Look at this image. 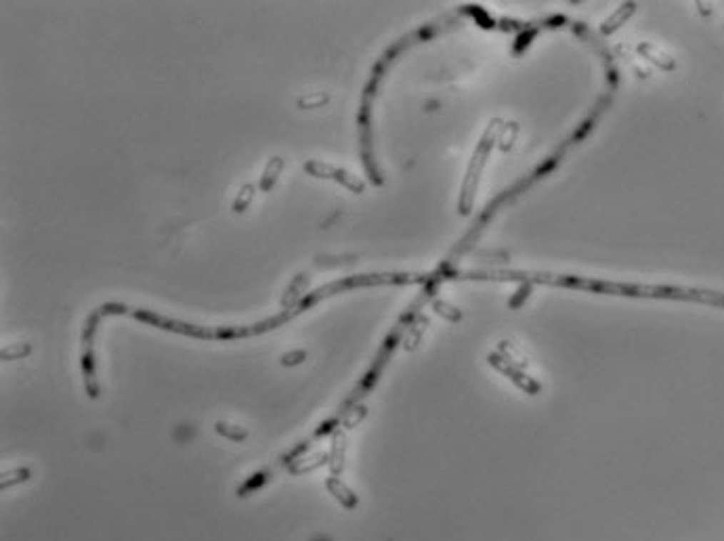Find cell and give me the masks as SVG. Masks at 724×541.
I'll return each instance as SVG.
<instances>
[{
	"label": "cell",
	"mask_w": 724,
	"mask_h": 541,
	"mask_svg": "<svg viewBox=\"0 0 724 541\" xmlns=\"http://www.w3.org/2000/svg\"><path fill=\"white\" fill-rule=\"evenodd\" d=\"M636 53H638L643 59L651 61V64L657 66L659 69H663V71H674L676 66H678L676 59H674L672 55H668L665 51H661L659 46L651 44V42H640V44L636 46Z\"/></svg>",
	"instance_id": "5b68a950"
},
{
	"label": "cell",
	"mask_w": 724,
	"mask_h": 541,
	"mask_svg": "<svg viewBox=\"0 0 724 541\" xmlns=\"http://www.w3.org/2000/svg\"><path fill=\"white\" fill-rule=\"evenodd\" d=\"M214 430H216L218 435H223V437H227V439L231 440H243L248 437V433H246L241 426H238V424H227V422H216Z\"/></svg>",
	"instance_id": "4fadbf2b"
},
{
	"label": "cell",
	"mask_w": 724,
	"mask_h": 541,
	"mask_svg": "<svg viewBox=\"0 0 724 541\" xmlns=\"http://www.w3.org/2000/svg\"><path fill=\"white\" fill-rule=\"evenodd\" d=\"M697 9H699V13H703V15H710V13H712V9H708V4H703V2H697Z\"/></svg>",
	"instance_id": "ac0fdd59"
},
{
	"label": "cell",
	"mask_w": 724,
	"mask_h": 541,
	"mask_svg": "<svg viewBox=\"0 0 724 541\" xmlns=\"http://www.w3.org/2000/svg\"><path fill=\"white\" fill-rule=\"evenodd\" d=\"M489 363H491L496 370H500L506 378H511L518 388H523L525 393H529V395H538V393H540V384L533 382L531 378H527V375L523 373V370H518L517 365L511 363L506 357H502V355H489Z\"/></svg>",
	"instance_id": "3957f363"
},
{
	"label": "cell",
	"mask_w": 724,
	"mask_h": 541,
	"mask_svg": "<svg viewBox=\"0 0 724 541\" xmlns=\"http://www.w3.org/2000/svg\"><path fill=\"white\" fill-rule=\"evenodd\" d=\"M433 308H435L437 315H441V317L448 319V321H460V317H462L460 308L451 306L449 303H446V300H435V303H433Z\"/></svg>",
	"instance_id": "5bb4252c"
},
{
	"label": "cell",
	"mask_w": 724,
	"mask_h": 541,
	"mask_svg": "<svg viewBox=\"0 0 724 541\" xmlns=\"http://www.w3.org/2000/svg\"><path fill=\"white\" fill-rule=\"evenodd\" d=\"M345 449H346L345 435H343V430H336L334 437H332V451H330V455H328V457H330L328 464H330V468H332L334 476L341 472L343 466H345Z\"/></svg>",
	"instance_id": "ba28073f"
},
{
	"label": "cell",
	"mask_w": 724,
	"mask_h": 541,
	"mask_svg": "<svg viewBox=\"0 0 724 541\" xmlns=\"http://www.w3.org/2000/svg\"><path fill=\"white\" fill-rule=\"evenodd\" d=\"M330 101V95L328 93H321V91H313V93H307L303 97H298L296 105L301 109H315V107H321L326 103Z\"/></svg>",
	"instance_id": "7c38bea8"
},
{
	"label": "cell",
	"mask_w": 724,
	"mask_h": 541,
	"mask_svg": "<svg viewBox=\"0 0 724 541\" xmlns=\"http://www.w3.org/2000/svg\"><path fill=\"white\" fill-rule=\"evenodd\" d=\"M426 325H428V319H426V317H420L416 323H412V325L408 328V332H406V336H403V346H406L408 350H414L416 346H418V342L422 340V334H424Z\"/></svg>",
	"instance_id": "30bf717a"
},
{
	"label": "cell",
	"mask_w": 724,
	"mask_h": 541,
	"mask_svg": "<svg viewBox=\"0 0 724 541\" xmlns=\"http://www.w3.org/2000/svg\"><path fill=\"white\" fill-rule=\"evenodd\" d=\"M309 281H311L309 273H298V275H294V279L288 283V288H286V292H283V296H281V306H283L286 310H288V308H294V306H298L303 303V296L307 294Z\"/></svg>",
	"instance_id": "277c9868"
},
{
	"label": "cell",
	"mask_w": 724,
	"mask_h": 541,
	"mask_svg": "<svg viewBox=\"0 0 724 541\" xmlns=\"http://www.w3.org/2000/svg\"><path fill=\"white\" fill-rule=\"evenodd\" d=\"M256 189H258V187H254L252 183H246V185H241V189L238 191L236 200H233V203H231V210H233L236 214L246 212V210L250 208L252 200H254V193H256Z\"/></svg>",
	"instance_id": "9c48e42d"
},
{
	"label": "cell",
	"mask_w": 724,
	"mask_h": 541,
	"mask_svg": "<svg viewBox=\"0 0 724 541\" xmlns=\"http://www.w3.org/2000/svg\"><path fill=\"white\" fill-rule=\"evenodd\" d=\"M28 353H30V346H28V344H11V346H6V348L2 350V357H4L6 361H11V359L26 357Z\"/></svg>",
	"instance_id": "2e32d148"
},
{
	"label": "cell",
	"mask_w": 724,
	"mask_h": 541,
	"mask_svg": "<svg viewBox=\"0 0 724 541\" xmlns=\"http://www.w3.org/2000/svg\"><path fill=\"white\" fill-rule=\"evenodd\" d=\"M502 126L504 122L502 120H491L489 126L485 128L483 133L481 141L477 143L475 151H473V158L468 162V168H466V174L462 178V189H460V200H458V212L462 216H468L473 212V206H475V198H477V191H479V185H481V176H483V168L489 160V153L491 149L498 145V138H500V133H502Z\"/></svg>",
	"instance_id": "6da1fadb"
},
{
	"label": "cell",
	"mask_w": 724,
	"mask_h": 541,
	"mask_svg": "<svg viewBox=\"0 0 724 541\" xmlns=\"http://www.w3.org/2000/svg\"><path fill=\"white\" fill-rule=\"evenodd\" d=\"M307 359V353L305 350H292V353H286L283 357H281V363L283 365H298V363H303Z\"/></svg>",
	"instance_id": "e0dca14e"
},
{
	"label": "cell",
	"mask_w": 724,
	"mask_h": 541,
	"mask_svg": "<svg viewBox=\"0 0 724 541\" xmlns=\"http://www.w3.org/2000/svg\"><path fill=\"white\" fill-rule=\"evenodd\" d=\"M328 489L334 493V497H338L345 506H355L357 504V500H355V495L346 489L345 485L336 478V476H332L330 480H328Z\"/></svg>",
	"instance_id": "8fae6325"
},
{
	"label": "cell",
	"mask_w": 724,
	"mask_h": 541,
	"mask_svg": "<svg viewBox=\"0 0 724 541\" xmlns=\"http://www.w3.org/2000/svg\"><path fill=\"white\" fill-rule=\"evenodd\" d=\"M363 418H366V407H353V409H348V411L343 413V426H345V428H353V426H357Z\"/></svg>",
	"instance_id": "9a60e30c"
},
{
	"label": "cell",
	"mask_w": 724,
	"mask_h": 541,
	"mask_svg": "<svg viewBox=\"0 0 724 541\" xmlns=\"http://www.w3.org/2000/svg\"><path fill=\"white\" fill-rule=\"evenodd\" d=\"M283 168H286V160H283L281 156H273V158H269V162H267V164H265V168H263L261 181H258V191H265V193H269V191L276 187L277 178H279V174L283 172Z\"/></svg>",
	"instance_id": "8992f818"
},
{
	"label": "cell",
	"mask_w": 724,
	"mask_h": 541,
	"mask_svg": "<svg viewBox=\"0 0 724 541\" xmlns=\"http://www.w3.org/2000/svg\"><path fill=\"white\" fill-rule=\"evenodd\" d=\"M634 11H636V2H623L609 19H605V24L600 26V32H603V34H613L615 30H620L621 26L630 19V15H632Z\"/></svg>",
	"instance_id": "52a82bcc"
},
{
	"label": "cell",
	"mask_w": 724,
	"mask_h": 541,
	"mask_svg": "<svg viewBox=\"0 0 724 541\" xmlns=\"http://www.w3.org/2000/svg\"><path fill=\"white\" fill-rule=\"evenodd\" d=\"M305 172L307 174H311V176H315V178H328V181H336V183H341L343 187H346L348 191H353V193H363V189H366V183L359 178V176H355V174H351L348 170L345 168H336V166H332V164H328V162H319V160H309V162H305Z\"/></svg>",
	"instance_id": "7a4b0ae2"
}]
</instances>
